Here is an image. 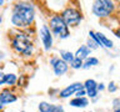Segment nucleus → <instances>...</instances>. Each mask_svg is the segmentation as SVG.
Wrapping results in <instances>:
<instances>
[{
	"instance_id": "1",
	"label": "nucleus",
	"mask_w": 120,
	"mask_h": 112,
	"mask_svg": "<svg viewBox=\"0 0 120 112\" xmlns=\"http://www.w3.org/2000/svg\"><path fill=\"white\" fill-rule=\"evenodd\" d=\"M34 18H35V9L31 3H16L13 7V15H11V22L15 28L25 29L33 25Z\"/></svg>"
},
{
	"instance_id": "2",
	"label": "nucleus",
	"mask_w": 120,
	"mask_h": 112,
	"mask_svg": "<svg viewBox=\"0 0 120 112\" xmlns=\"http://www.w3.org/2000/svg\"><path fill=\"white\" fill-rule=\"evenodd\" d=\"M11 47L14 49L18 54L24 56H30L33 54V42L30 41V37L25 32L18 31L11 37Z\"/></svg>"
},
{
	"instance_id": "3",
	"label": "nucleus",
	"mask_w": 120,
	"mask_h": 112,
	"mask_svg": "<svg viewBox=\"0 0 120 112\" xmlns=\"http://www.w3.org/2000/svg\"><path fill=\"white\" fill-rule=\"evenodd\" d=\"M49 25H50V31H51V34H54V35L59 36L60 39H66V37H69L70 30H69V28L66 26L65 22H64L61 15H54V16L50 19Z\"/></svg>"
},
{
	"instance_id": "4",
	"label": "nucleus",
	"mask_w": 120,
	"mask_h": 112,
	"mask_svg": "<svg viewBox=\"0 0 120 112\" xmlns=\"http://www.w3.org/2000/svg\"><path fill=\"white\" fill-rule=\"evenodd\" d=\"M115 3L110 0H96L93 4V13L98 18H108L114 13Z\"/></svg>"
},
{
	"instance_id": "5",
	"label": "nucleus",
	"mask_w": 120,
	"mask_h": 112,
	"mask_svg": "<svg viewBox=\"0 0 120 112\" xmlns=\"http://www.w3.org/2000/svg\"><path fill=\"white\" fill-rule=\"evenodd\" d=\"M61 18H63V20L66 24L68 28H69V26H78L82 20L81 13L76 9V7H73V6L66 7V9L61 13Z\"/></svg>"
},
{
	"instance_id": "6",
	"label": "nucleus",
	"mask_w": 120,
	"mask_h": 112,
	"mask_svg": "<svg viewBox=\"0 0 120 112\" xmlns=\"http://www.w3.org/2000/svg\"><path fill=\"white\" fill-rule=\"evenodd\" d=\"M50 65L52 66V70H54V74L56 76H63L69 70V63H66L65 61H63L59 57L50 59Z\"/></svg>"
},
{
	"instance_id": "7",
	"label": "nucleus",
	"mask_w": 120,
	"mask_h": 112,
	"mask_svg": "<svg viewBox=\"0 0 120 112\" xmlns=\"http://www.w3.org/2000/svg\"><path fill=\"white\" fill-rule=\"evenodd\" d=\"M40 39H41V42L44 45V49L46 51H49L52 46V35H51V31L50 29L48 28L46 25H43L40 29Z\"/></svg>"
},
{
	"instance_id": "8",
	"label": "nucleus",
	"mask_w": 120,
	"mask_h": 112,
	"mask_svg": "<svg viewBox=\"0 0 120 112\" xmlns=\"http://www.w3.org/2000/svg\"><path fill=\"white\" fill-rule=\"evenodd\" d=\"M82 87H84V85H82L81 82H75V84H73V85L65 87L64 90H61V91L59 92V97L60 98H68V97H70L71 95H75V93Z\"/></svg>"
},
{
	"instance_id": "9",
	"label": "nucleus",
	"mask_w": 120,
	"mask_h": 112,
	"mask_svg": "<svg viewBox=\"0 0 120 112\" xmlns=\"http://www.w3.org/2000/svg\"><path fill=\"white\" fill-rule=\"evenodd\" d=\"M84 88L86 90V95H88L90 98H96L98 96V84L95 80H93V78H89V80H86L84 84Z\"/></svg>"
},
{
	"instance_id": "10",
	"label": "nucleus",
	"mask_w": 120,
	"mask_h": 112,
	"mask_svg": "<svg viewBox=\"0 0 120 112\" xmlns=\"http://www.w3.org/2000/svg\"><path fill=\"white\" fill-rule=\"evenodd\" d=\"M18 100V97L15 96L14 92H11L9 88H5L0 92V101L4 103V105H8V103H13Z\"/></svg>"
},
{
	"instance_id": "11",
	"label": "nucleus",
	"mask_w": 120,
	"mask_h": 112,
	"mask_svg": "<svg viewBox=\"0 0 120 112\" xmlns=\"http://www.w3.org/2000/svg\"><path fill=\"white\" fill-rule=\"evenodd\" d=\"M90 52H91V50H90V49L86 46V45H82V46H80V47L76 50V52L74 54V56H75L76 59H80V60H82V61H84V60H86V59L89 57Z\"/></svg>"
},
{
	"instance_id": "12",
	"label": "nucleus",
	"mask_w": 120,
	"mask_h": 112,
	"mask_svg": "<svg viewBox=\"0 0 120 112\" xmlns=\"http://www.w3.org/2000/svg\"><path fill=\"white\" fill-rule=\"evenodd\" d=\"M89 105V100L86 97H75L70 100V106L76 107V108H85Z\"/></svg>"
},
{
	"instance_id": "13",
	"label": "nucleus",
	"mask_w": 120,
	"mask_h": 112,
	"mask_svg": "<svg viewBox=\"0 0 120 112\" xmlns=\"http://www.w3.org/2000/svg\"><path fill=\"white\" fill-rule=\"evenodd\" d=\"M98 39H99V44H100V47H106V49H111L114 46V44H112V41L110 39H108L106 36L104 35V34L101 32H95Z\"/></svg>"
},
{
	"instance_id": "14",
	"label": "nucleus",
	"mask_w": 120,
	"mask_h": 112,
	"mask_svg": "<svg viewBox=\"0 0 120 112\" xmlns=\"http://www.w3.org/2000/svg\"><path fill=\"white\" fill-rule=\"evenodd\" d=\"M60 57L63 61H65L66 63H71V61L75 59L74 54L71 51H65V50H60Z\"/></svg>"
},
{
	"instance_id": "15",
	"label": "nucleus",
	"mask_w": 120,
	"mask_h": 112,
	"mask_svg": "<svg viewBox=\"0 0 120 112\" xmlns=\"http://www.w3.org/2000/svg\"><path fill=\"white\" fill-rule=\"evenodd\" d=\"M99 65V60L96 57H88L82 63V69H90L91 66H96Z\"/></svg>"
},
{
	"instance_id": "16",
	"label": "nucleus",
	"mask_w": 120,
	"mask_h": 112,
	"mask_svg": "<svg viewBox=\"0 0 120 112\" xmlns=\"http://www.w3.org/2000/svg\"><path fill=\"white\" fill-rule=\"evenodd\" d=\"M18 82V77L15 74H8L5 75V84L8 86H14Z\"/></svg>"
},
{
	"instance_id": "17",
	"label": "nucleus",
	"mask_w": 120,
	"mask_h": 112,
	"mask_svg": "<svg viewBox=\"0 0 120 112\" xmlns=\"http://www.w3.org/2000/svg\"><path fill=\"white\" fill-rule=\"evenodd\" d=\"M82 63H84V61H82V60L75 57L73 61H71L70 67H71V69H74V70H79V69H82Z\"/></svg>"
},
{
	"instance_id": "18",
	"label": "nucleus",
	"mask_w": 120,
	"mask_h": 112,
	"mask_svg": "<svg viewBox=\"0 0 120 112\" xmlns=\"http://www.w3.org/2000/svg\"><path fill=\"white\" fill-rule=\"evenodd\" d=\"M50 105L51 103H48V102H40L39 103V111L40 112H49L50 111Z\"/></svg>"
},
{
	"instance_id": "19",
	"label": "nucleus",
	"mask_w": 120,
	"mask_h": 112,
	"mask_svg": "<svg viewBox=\"0 0 120 112\" xmlns=\"http://www.w3.org/2000/svg\"><path fill=\"white\" fill-rule=\"evenodd\" d=\"M86 46H88L90 50H95V49H98L99 47V45H98V42L96 41H94L91 37H89L88 39V44H86Z\"/></svg>"
},
{
	"instance_id": "20",
	"label": "nucleus",
	"mask_w": 120,
	"mask_h": 112,
	"mask_svg": "<svg viewBox=\"0 0 120 112\" xmlns=\"http://www.w3.org/2000/svg\"><path fill=\"white\" fill-rule=\"evenodd\" d=\"M49 112H64V107L61 105H50V111Z\"/></svg>"
},
{
	"instance_id": "21",
	"label": "nucleus",
	"mask_w": 120,
	"mask_h": 112,
	"mask_svg": "<svg viewBox=\"0 0 120 112\" xmlns=\"http://www.w3.org/2000/svg\"><path fill=\"white\" fill-rule=\"evenodd\" d=\"M26 81H28V76H25V75H22V76L20 78H18V86L19 87H24V86H26L28 84H26Z\"/></svg>"
},
{
	"instance_id": "22",
	"label": "nucleus",
	"mask_w": 120,
	"mask_h": 112,
	"mask_svg": "<svg viewBox=\"0 0 120 112\" xmlns=\"http://www.w3.org/2000/svg\"><path fill=\"white\" fill-rule=\"evenodd\" d=\"M116 90H118V86L115 85V82H110V84H109V86H108V91L109 92H115Z\"/></svg>"
},
{
	"instance_id": "23",
	"label": "nucleus",
	"mask_w": 120,
	"mask_h": 112,
	"mask_svg": "<svg viewBox=\"0 0 120 112\" xmlns=\"http://www.w3.org/2000/svg\"><path fill=\"white\" fill-rule=\"evenodd\" d=\"M85 95H86V90L84 87L80 88L76 93H75V96H76V97H85Z\"/></svg>"
},
{
	"instance_id": "24",
	"label": "nucleus",
	"mask_w": 120,
	"mask_h": 112,
	"mask_svg": "<svg viewBox=\"0 0 120 112\" xmlns=\"http://www.w3.org/2000/svg\"><path fill=\"white\" fill-rule=\"evenodd\" d=\"M5 84V74L0 71V86Z\"/></svg>"
},
{
	"instance_id": "25",
	"label": "nucleus",
	"mask_w": 120,
	"mask_h": 112,
	"mask_svg": "<svg viewBox=\"0 0 120 112\" xmlns=\"http://www.w3.org/2000/svg\"><path fill=\"white\" fill-rule=\"evenodd\" d=\"M112 106H114L115 108H120V100L115 98L114 101H112Z\"/></svg>"
},
{
	"instance_id": "26",
	"label": "nucleus",
	"mask_w": 120,
	"mask_h": 112,
	"mask_svg": "<svg viewBox=\"0 0 120 112\" xmlns=\"http://www.w3.org/2000/svg\"><path fill=\"white\" fill-rule=\"evenodd\" d=\"M104 88H105L104 84H98V91H103Z\"/></svg>"
},
{
	"instance_id": "27",
	"label": "nucleus",
	"mask_w": 120,
	"mask_h": 112,
	"mask_svg": "<svg viewBox=\"0 0 120 112\" xmlns=\"http://www.w3.org/2000/svg\"><path fill=\"white\" fill-rule=\"evenodd\" d=\"M115 36H116V37H119V39H120V28H119V29L115 31Z\"/></svg>"
},
{
	"instance_id": "28",
	"label": "nucleus",
	"mask_w": 120,
	"mask_h": 112,
	"mask_svg": "<svg viewBox=\"0 0 120 112\" xmlns=\"http://www.w3.org/2000/svg\"><path fill=\"white\" fill-rule=\"evenodd\" d=\"M4 107H5V105H4V103L1 102V101H0V112L3 111V108H4Z\"/></svg>"
},
{
	"instance_id": "29",
	"label": "nucleus",
	"mask_w": 120,
	"mask_h": 112,
	"mask_svg": "<svg viewBox=\"0 0 120 112\" xmlns=\"http://www.w3.org/2000/svg\"><path fill=\"white\" fill-rule=\"evenodd\" d=\"M114 112H120V108H116V110H115Z\"/></svg>"
},
{
	"instance_id": "30",
	"label": "nucleus",
	"mask_w": 120,
	"mask_h": 112,
	"mask_svg": "<svg viewBox=\"0 0 120 112\" xmlns=\"http://www.w3.org/2000/svg\"><path fill=\"white\" fill-rule=\"evenodd\" d=\"M3 4H4V1H3V0H0V5H3Z\"/></svg>"
},
{
	"instance_id": "31",
	"label": "nucleus",
	"mask_w": 120,
	"mask_h": 112,
	"mask_svg": "<svg viewBox=\"0 0 120 112\" xmlns=\"http://www.w3.org/2000/svg\"><path fill=\"white\" fill-rule=\"evenodd\" d=\"M0 22H1V18H0Z\"/></svg>"
},
{
	"instance_id": "32",
	"label": "nucleus",
	"mask_w": 120,
	"mask_h": 112,
	"mask_svg": "<svg viewBox=\"0 0 120 112\" xmlns=\"http://www.w3.org/2000/svg\"><path fill=\"white\" fill-rule=\"evenodd\" d=\"M21 112H25V111H21Z\"/></svg>"
}]
</instances>
